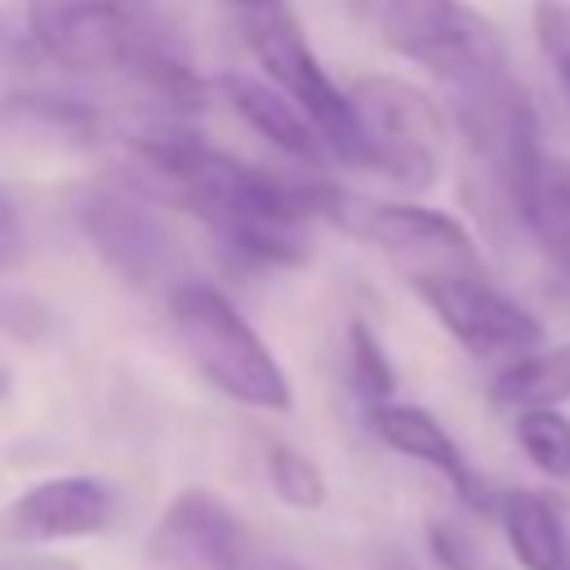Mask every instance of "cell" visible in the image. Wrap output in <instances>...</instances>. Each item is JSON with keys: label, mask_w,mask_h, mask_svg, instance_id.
Returning <instances> with one entry per match:
<instances>
[{"label": "cell", "mask_w": 570, "mask_h": 570, "mask_svg": "<svg viewBox=\"0 0 570 570\" xmlns=\"http://www.w3.org/2000/svg\"><path fill=\"white\" fill-rule=\"evenodd\" d=\"M129 151L147 183L187 209L218 245L254 267H294L307 258V227L316 218L343 223L347 196L330 183L258 169L205 147L178 111H156L129 129Z\"/></svg>", "instance_id": "cell-1"}, {"label": "cell", "mask_w": 570, "mask_h": 570, "mask_svg": "<svg viewBox=\"0 0 570 570\" xmlns=\"http://www.w3.org/2000/svg\"><path fill=\"white\" fill-rule=\"evenodd\" d=\"M31 45L80 76H116L156 111L187 116L205 89L174 45L156 0H22Z\"/></svg>", "instance_id": "cell-2"}, {"label": "cell", "mask_w": 570, "mask_h": 570, "mask_svg": "<svg viewBox=\"0 0 570 570\" xmlns=\"http://www.w3.org/2000/svg\"><path fill=\"white\" fill-rule=\"evenodd\" d=\"M169 321L178 330L183 352L200 370V379L218 387L227 401L245 410H267V414H285L294 405L289 374L281 370L263 334L236 312L227 294L200 281L178 285L169 294Z\"/></svg>", "instance_id": "cell-3"}, {"label": "cell", "mask_w": 570, "mask_h": 570, "mask_svg": "<svg viewBox=\"0 0 570 570\" xmlns=\"http://www.w3.org/2000/svg\"><path fill=\"white\" fill-rule=\"evenodd\" d=\"M347 94L361 125L356 169H374L405 191H428L441 178V156H445L441 107L423 89L392 76H365Z\"/></svg>", "instance_id": "cell-4"}, {"label": "cell", "mask_w": 570, "mask_h": 570, "mask_svg": "<svg viewBox=\"0 0 570 570\" xmlns=\"http://www.w3.org/2000/svg\"><path fill=\"white\" fill-rule=\"evenodd\" d=\"M383 40L428 67L445 94L508 71L499 31L463 0H379Z\"/></svg>", "instance_id": "cell-5"}, {"label": "cell", "mask_w": 570, "mask_h": 570, "mask_svg": "<svg viewBox=\"0 0 570 570\" xmlns=\"http://www.w3.org/2000/svg\"><path fill=\"white\" fill-rule=\"evenodd\" d=\"M245 40H249L263 76L276 80L312 116L330 156H338L343 165H356L361 160V125H356L352 94L321 67V58L312 53V45H307L303 27L294 22V13L285 9V0L245 9Z\"/></svg>", "instance_id": "cell-6"}, {"label": "cell", "mask_w": 570, "mask_h": 570, "mask_svg": "<svg viewBox=\"0 0 570 570\" xmlns=\"http://www.w3.org/2000/svg\"><path fill=\"white\" fill-rule=\"evenodd\" d=\"M414 294L476 356H503V352L521 356L543 338L539 316L476 272H463V267L414 272Z\"/></svg>", "instance_id": "cell-7"}, {"label": "cell", "mask_w": 570, "mask_h": 570, "mask_svg": "<svg viewBox=\"0 0 570 570\" xmlns=\"http://www.w3.org/2000/svg\"><path fill=\"white\" fill-rule=\"evenodd\" d=\"M142 561L147 570H254V548L218 494L187 485L151 525Z\"/></svg>", "instance_id": "cell-8"}, {"label": "cell", "mask_w": 570, "mask_h": 570, "mask_svg": "<svg viewBox=\"0 0 570 570\" xmlns=\"http://www.w3.org/2000/svg\"><path fill=\"white\" fill-rule=\"evenodd\" d=\"M80 232L94 254L134 285H156L169 272V236L147 191L98 187L80 200Z\"/></svg>", "instance_id": "cell-9"}, {"label": "cell", "mask_w": 570, "mask_h": 570, "mask_svg": "<svg viewBox=\"0 0 570 570\" xmlns=\"http://www.w3.org/2000/svg\"><path fill=\"white\" fill-rule=\"evenodd\" d=\"M343 223L356 236L374 240L379 249L419 263V272H445L454 263H468L472 267V258H476V245H472L468 227L454 214L432 209V205L379 200V205H356L352 209V200H347Z\"/></svg>", "instance_id": "cell-10"}, {"label": "cell", "mask_w": 570, "mask_h": 570, "mask_svg": "<svg viewBox=\"0 0 570 570\" xmlns=\"http://www.w3.org/2000/svg\"><path fill=\"white\" fill-rule=\"evenodd\" d=\"M116 499L98 476H45L31 481L13 503L4 508V530L22 543H67V539H94L111 525Z\"/></svg>", "instance_id": "cell-11"}, {"label": "cell", "mask_w": 570, "mask_h": 570, "mask_svg": "<svg viewBox=\"0 0 570 570\" xmlns=\"http://www.w3.org/2000/svg\"><path fill=\"white\" fill-rule=\"evenodd\" d=\"M218 94L232 102V111L258 134L267 138L281 156L298 160V165H321L330 156L321 129L312 125V116L267 76H245V71H223L218 76Z\"/></svg>", "instance_id": "cell-12"}, {"label": "cell", "mask_w": 570, "mask_h": 570, "mask_svg": "<svg viewBox=\"0 0 570 570\" xmlns=\"http://www.w3.org/2000/svg\"><path fill=\"white\" fill-rule=\"evenodd\" d=\"M370 428H374V436H379L387 450H396V454H405V459L432 468L436 476H445L450 490H454L468 508H485V485H481V476L468 468V459H463V450L454 445V436H450L423 405L379 401V405H370Z\"/></svg>", "instance_id": "cell-13"}, {"label": "cell", "mask_w": 570, "mask_h": 570, "mask_svg": "<svg viewBox=\"0 0 570 570\" xmlns=\"http://www.w3.org/2000/svg\"><path fill=\"white\" fill-rule=\"evenodd\" d=\"M499 525L525 570H570V525L552 499L534 490H503Z\"/></svg>", "instance_id": "cell-14"}, {"label": "cell", "mask_w": 570, "mask_h": 570, "mask_svg": "<svg viewBox=\"0 0 570 570\" xmlns=\"http://www.w3.org/2000/svg\"><path fill=\"white\" fill-rule=\"evenodd\" d=\"M4 120H9V129L27 134L36 142H53V147H71V151L94 147L107 134L102 116L89 102L67 98V94H40V89L36 94H13L4 102Z\"/></svg>", "instance_id": "cell-15"}, {"label": "cell", "mask_w": 570, "mask_h": 570, "mask_svg": "<svg viewBox=\"0 0 570 570\" xmlns=\"http://www.w3.org/2000/svg\"><path fill=\"white\" fill-rule=\"evenodd\" d=\"M570 401V343L525 352L490 383V405L503 414L525 410H557Z\"/></svg>", "instance_id": "cell-16"}, {"label": "cell", "mask_w": 570, "mask_h": 570, "mask_svg": "<svg viewBox=\"0 0 570 570\" xmlns=\"http://www.w3.org/2000/svg\"><path fill=\"white\" fill-rule=\"evenodd\" d=\"M512 428H517V441L525 450V459L552 476V481H566L570 476V419L561 410H525V414H512Z\"/></svg>", "instance_id": "cell-17"}, {"label": "cell", "mask_w": 570, "mask_h": 570, "mask_svg": "<svg viewBox=\"0 0 570 570\" xmlns=\"http://www.w3.org/2000/svg\"><path fill=\"white\" fill-rule=\"evenodd\" d=\"M263 468H267V485L281 503H289L298 512H312L325 503V472L307 454H298L294 445L272 441L263 454Z\"/></svg>", "instance_id": "cell-18"}, {"label": "cell", "mask_w": 570, "mask_h": 570, "mask_svg": "<svg viewBox=\"0 0 570 570\" xmlns=\"http://www.w3.org/2000/svg\"><path fill=\"white\" fill-rule=\"evenodd\" d=\"M347 365H352V383H356V392H361L370 405L392 401L396 370H392V356L383 352L379 334H374L365 321H352V325H347Z\"/></svg>", "instance_id": "cell-19"}, {"label": "cell", "mask_w": 570, "mask_h": 570, "mask_svg": "<svg viewBox=\"0 0 570 570\" xmlns=\"http://www.w3.org/2000/svg\"><path fill=\"white\" fill-rule=\"evenodd\" d=\"M539 40H543V49L557 67V85H561L566 107H570V9L543 0L539 4Z\"/></svg>", "instance_id": "cell-20"}, {"label": "cell", "mask_w": 570, "mask_h": 570, "mask_svg": "<svg viewBox=\"0 0 570 570\" xmlns=\"http://www.w3.org/2000/svg\"><path fill=\"white\" fill-rule=\"evenodd\" d=\"M432 552L445 570H476V552L454 525H432Z\"/></svg>", "instance_id": "cell-21"}, {"label": "cell", "mask_w": 570, "mask_h": 570, "mask_svg": "<svg viewBox=\"0 0 570 570\" xmlns=\"http://www.w3.org/2000/svg\"><path fill=\"white\" fill-rule=\"evenodd\" d=\"M539 240H543V249H548V258L570 276V209L566 214H557V218H548L539 232H534Z\"/></svg>", "instance_id": "cell-22"}, {"label": "cell", "mask_w": 570, "mask_h": 570, "mask_svg": "<svg viewBox=\"0 0 570 570\" xmlns=\"http://www.w3.org/2000/svg\"><path fill=\"white\" fill-rule=\"evenodd\" d=\"M22 245H27L22 223H18L13 205H9V200H4V191H0V267L18 263V258H22Z\"/></svg>", "instance_id": "cell-23"}, {"label": "cell", "mask_w": 570, "mask_h": 570, "mask_svg": "<svg viewBox=\"0 0 570 570\" xmlns=\"http://www.w3.org/2000/svg\"><path fill=\"white\" fill-rule=\"evenodd\" d=\"M13 396V374H9V365H0V405Z\"/></svg>", "instance_id": "cell-24"}, {"label": "cell", "mask_w": 570, "mask_h": 570, "mask_svg": "<svg viewBox=\"0 0 570 570\" xmlns=\"http://www.w3.org/2000/svg\"><path fill=\"white\" fill-rule=\"evenodd\" d=\"M240 9H258V4H276V0H236Z\"/></svg>", "instance_id": "cell-25"}]
</instances>
